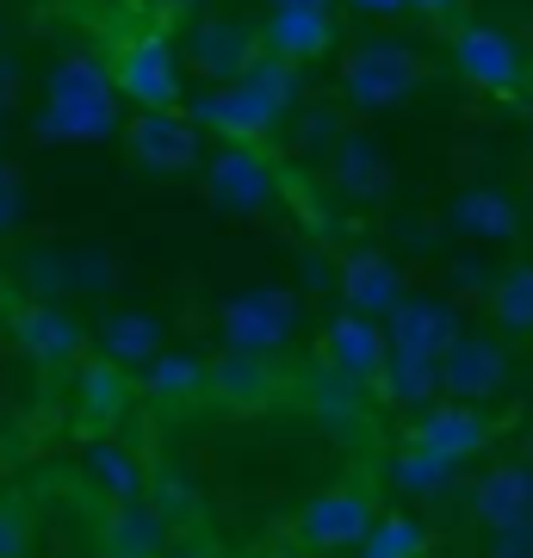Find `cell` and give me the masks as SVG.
<instances>
[{"instance_id":"obj_1","label":"cell","mask_w":533,"mask_h":558,"mask_svg":"<svg viewBox=\"0 0 533 558\" xmlns=\"http://www.w3.org/2000/svg\"><path fill=\"white\" fill-rule=\"evenodd\" d=\"M298 94H304L298 62L261 57L242 81L205 87L193 100V119H198V131H211V137H223V143H261L274 124H286L298 112Z\"/></svg>"},{"instance_id":"obj_2","label":"cell","mask_w":533,"mask_h":558,"mask_svg":"<svg viewBox=\"0 0 533 558\" xmlns=\"http://www.w3.org/2000/svg\"><path fill=\"white\" fill-rule=\"evenodd\" d=\"M435 75L428 57L403 38H360L348 57H341V100L354 106V112H391L403 106L422 87V81Z\"/></svg>"},{"instance_id":"obj_3","label":"cell","mask_w":533,"mask_h":558,"mask_svg":"<svg viewBox=\"0 0 533 558\" xmlns=\"http://www.w3.org/2000/svg\"><path fill=\"white\" fill-rule=\"evenodd\" d=\"M298 317H304V304H298L292 286H249L237 299L218 311V336L230 354H261L274 360L286 341L298 336Z\"/></svg>"},{"instance_id":"obj_4","label":"cell","mask_w":533,"mask_h":558,"mask_svg":"<svg viewBox=\"0 0 533 558\" xmlns=\"http://www.w3.org/2000/svg\"><path fill=\"white\" fill-rule=\"evenodd\" d=\"M180 62H186V50L168 44V32H137V38L119 44L112 75H119V94L137 106V112H180V100H186Z\"/></svg>"},{"instance_id":"obj_5","label":"cell","mask_w":533,"mask_h":558,"mask_svg":"<svg viewBox=\"0 0 533 558\" xmlns=\"http://www.w3.org/2000/svg\"><path fill=\"white\" fill-rule=\"evenodd\" d=\"M198 174H205V205L218 218H255V211H267L279 199V168L255 143H223V149H211V161Z\"/></svg>"},{"instance_id":"obj_6","label":"cell","mask_w":533,"mask_h":558,"mask_svg":"<svg viewBox=\"0 0 533 558\" xmlns=\"http://www.w3.org/2000/svg\"><path fill=\"white\" fill-rule=\"evenodd\" d=\"M124 149L143 174H193V168L211 161L193 112H137L124 124Z\"/></svg>"},{"instance_id":"obj_7","label":"cell","mask_w":533,"mask_h":558,"mask_svg":"<svg viewBox=\"0 0 533 558\" xmlns=\"http://www.w3.org/2000/svg\"><path fill=\"white\" fill-rule=\"evenodd\" d=\"M453 69L477 94H514L528 87V50L502 25H459L453 32Z\"/></svg>"},{"instance_id":"obj_8","label":"cell","mask_w":533,"mask_h":558,"mask_svg":"<svg viewBox=\"0 0 533 558\" xmlns=\"http://www.w3.org/2000/svg\"><path fill=\"white\" fill-rule=\"evenodd\" d=\"M373 497L360 484H336V490H316L304 509H298V539L316 546V553H354L360 539L373 534Z\"/></svg>"},{"instance_id":"obj_9","label":"cell","mask_w":533,"mask_h":558,"mask_svg":"<svg viewBox=\"0 0 533 558\" xmlns=\"http://www.w3.org/2000/svg\"><path fill=\"white\" fill-rule=\"evenodd\" d=\"M267 57L286 62H316L336 50V0H267V20H261Z\"/></svg>"},{"instance_id":"obj_10","label":"cell","mask_w":533,"mask_h":558,"mask_svg":"<svg viewBox=\"0 0 533 558\" xmlns=\"http://www.w3.org/2000/svg\"><path fill=\"white\" fill-rule=\"evenodd\" d=\"M180 50H186V69H193V75H205L218 87V81L249 75V69L267 57V38H261V25H242V20H198Z\"/></svg>"},{"instance_id":"obj_11","label":"cell","mask_w":533,"mask_h":558,"mask_svg":"<svg viewBox=\"0 0 533 558\" xmlns=\"http://www.w3.org/2000/svg\"><path fill=\"white\" fill-rule=\"evenodd\" d=\"M336 299H341V311H360V317L385 323L410 292H403V274H397V260L385 248H348V260L336 267Z\"/></svg>"},{"instance_id":"obj_12","label":"cell","mask_w":533,"mask_h":558,"mask_svg":"<svg viewBox=\"0 0 533 558\" xmlns=\"http://www.w3.org/2000/svg\"><path fill=\"white\" fill-rule=\"evenodd\" d=\"M472 521L484 534H509L533 521V459H496L472 484Z\"/></svg>"},{"instance_id":"obj_13","label":"cell","mask_w":533,"mask_h":558,"mask_svg":"<svg viewBox=\"0 0 533 558\" xmlns=\"http://www.w3.org/2000/svg\"><path fill=\"white\" fill-rule=\"evenodd\" d=\"M323 354L336 366L341 379L354 385H373L385 379V360H391V336H385V323L378 317H360V311H341L329 329H323Z\"/></svg>"},{"instance_id":"obj_14","label":"cell","mask_w":533,"mask_h":558,"mask_svg":"<svg viewBox=\"0 0 533 558\" xmlns=\"http://www.w3.org/2000/svg\"><path fill=\"white\" fill-rule=\"evenodd\" d=\"M440 379H447V398H465V403H484L496 398L502 385H509V348L496 336H465L447 348V360H440Z\"/></svg>"},{"instance_id":"obj_15","label":"cell","mask_w":533,"mask_h":558,"mask_svg":"<svg viewBox=\"0 0 533 558\" xmlns=\"http://www.w3.org/2000/svg\"><path fill=\"white\" fill-rule=\"evenodd\" d=\"M13 336H20L25 360H38V366H81V354H87V329L50 299L25 304L13 317Z\"/></svg>"},{"instance_id":"obj_16","label":"cell","mask_w":533,"mask_h":558,"mask_svg":"<svg viewBox=\"0 0 533 558\" xmlns=\"http://www.w3.org/2000/svg\"><path fill=\"white\" fill-rule=\"evenodd\" d=\"M410 440H422V447H435V453H447V459H477L484 447H490V416L477 410V403H465V398H440V403H428L422 416H415V435Z\"/></svg>"},{"instance_id":"obj_17","label":"cell","mask_w":533,"mask_h":558,"mask_svg":"<svg viewBox=\"0 0 533 558\" xmlns=\"http://www.w3.org/2000/svg\"><path fill=\"white\" fill-rule=\"evenodd\" d=\"M385 336H391V348H415V354L447 360V348H453L465 329H459L453 304H440V299H403L391 317H385Z\"/></svg>"},{"instance_id":"obj_18","label":"cell","mask_w":533,"mask_h":558,"mask_svg":"<svg viewBox=\"0 0 533 558\" xmlns=\"http://www.w3.org/2000/svg\"><path fill=\"white\" fill-rule=\"evenodd\" d=\"M329 174L360 205H378L391 193V161H385V149L373 137H360V131H341V143L329 149Z\"/></svg>"},{"instance_id":"obj_19","label":"cell","mask_w":533,"mask_h":558,"mask_svg":"<svg viewBox=\"0 0 533 558\" xmlns=\"http://www.w3.org/2000/svg\"><path fill=\"white\" fill-rule=\"evenodd\" d=\"M447 223L472 242H514L521 205H514L502 186H465V193H453V205H447Z\"/></svg>"},{"instance_id":"obj_20","label":"cell","mask_w":533,"mask_h":558,"mask_svg":"<svg viewBox=\"0 0 533 558\" xmlns=\"http://www.w3.org/2000/svg\"><path fill=\"white\" fill-rule=\"evenodd\" d=\"M119 131L112 100H44L38 106V137L44 143H99Z\"/></svg>"},{"instance_id":"obj_21","label":"cell","mask_w":533,"mask_h":558,"mask_svg":"<svg viewBox=\"0 0 533 558\" xmlns=\"http://www.w3.org/2000/svg\"><path fill=\"white\" fill-rule=\"evenodd\" d=\"M385 398L397 403V410H428V403H440V391H447V379H440V360L435 354H415V348H391V360H385Z\"/></svg>"},{"instance_id":"obj_22","label":"cell","mask_w":533,"mask_h":558,"mask_svg":"<svg viewBox=\"0 0 533 558\" xmlns=\"http://www.w3.org/2000/svg\"><path fill=\"white\" fill-rule=\"evenodd\" d=\"M99 354L119 360V366H149L156 354H168V341H161V323L149 311H112V317L99 323Z\"/></svg>"},{"instance_id":"obj_23","label":"cell","mask_w":533,"mask_h":558,"mask_svg":"<svg viewBox=\"0 0 533 558\" xmlns=\"http://www.w3.org/2000/svg\"><path fill=\"white\" fill-rule=\"evenodd\" d=\"M112 94H119L112 62L87 57V50L57 57V62H50V75H44V100H112Z\"/></svg>"},{"instance_id":"obj_24","label":"cell","mask_w":533,"mask_h":558,"mask_svg":"<svg viewBox=\"0 0 533 558\" xmlns=\"http://www.w3.org/2000/svg\"><path fill=\"white\" fill-rule=\"evenodd\" d=\"M106 546H131V553H156L168 546V515H161L156 497H124L112 502V515H106Z\"/></svg>"},{"instance_id":"obj_25","label":"cell","mask_w":533,"mask_h":558,"mask_svg":"<svg viewBox=\"0 0 533 558\" xmlns=\"http://www.w3.org/2000/svg\"><path fill=\"white\" fill-rule=\"evenodd\" d=\"M143 385H149V398H161V403L205 398V391H211V360L168 348V354H156L149 366H143Z\"/></svg>"},{"instance_id":"obj_26","label":"cell","mask_w":533,"mask_h":558,"mask_svg":"<svg viewBox=\"0 0 533 558\" xmlns=\"http://www.w3.org/2000/svg\"><path fill=\"white\" fill-rule=\"evenodd\" d=\"M453 478H459V459L435 453V447H422V440H410V447L391 459V484L403 497H447Z\"/></svg>"},{"instance_id":"obj_27","label":"cell","mask_w":533,"mask_h":558,"mask_svg":"<svg viewBox=\"0 0 533 558\" xmlns=\"http://www.w3.org/2000/svg\"><path fill=\"white\" fill-rule=\"evenodd\" d=\"M490 317L502 336H533V260H514L490 279Z\"/></svg>"},{"instance_id":"obj_28","label":"cell","mask_w":533,"mask_h":558,"mask_svg":"<svg viewBox=\"0 0 533 558\" xmlns=\"http://www.w3.org/2000/svg\"><path fill=\"white\" fill-rule=\"evenodd\" d=\"M267 391H274V360L230 354V348H223V360H211V398H223V403H261Z\"/></svg>"},{"instance_id":"obj_29","label":"cell","mask_w":533,"mask_h":558,"mask_svg":"<svg viewBox=\"0 0 533 558\" xmlns=\"http://www.w3.org/2000/svg\"><path fill=\"white\" fill-rule=\"evenodd\" d=\"M87 478H94L112 502L143 497V465L131 459V447H119L112 435H94V440H87Z\"/></svg>"},{"instance_id":"obj_30","label":"cell","mask_w":533,"mask_h":558,"mask_svg":"<svg viewBox=\"0 0 533 558\" xmlns=\"http://www.w3.org/2000/svg\"><path fill=\"white\" fill-rule=\"evenodd\" d=\"M81 398H87V416L94 422H119L124 403H131V385H124L119 360H81Z\"/></svg>"},{"instance_id":"obj_31","label":"cell","mask_w":533,"mask_h":558,"mask_svg":"<svg viewBox=\"0 0 533 558\" xmlns=\"http://www.w3.org/2000/svg\"><path fill=\"white\" fill-rule=\"evenodd\" d=\"M360 558H428V527L415 515H378L373 534L354 546Z\"/></svg>"},{"instance_id":"obj_32","label":"cell","mask_w":533,"mask_h":558,"mask_svg":"<svg viewBox=\"0 0 533 558\" xmlns=\"http://www.w3.org/2000/svg\"><path fill=\"white\" fill-rule=\"evenodd\" d=\"M25 223V174L0 156V236H13Z\"/></svg>"},{"instance_id":"obj_33","label":"cell","mask_w":533,"mask_h":558,"mask_svg":"<svg viewBox=\"0 0 533 558\" xmlns=\"http://www.w3.org/2000/svg\"><path fill=\"white\" fill-rule=\"evenodd\" d=\"M32 546V515L25 502H0V558H25Z\"/></svg>"},{"instance_id":"obj_34","label":"cell","mask_w":533,"mask_h":558,"mask_svg":"<svg viewBox=\"0 0 533 558\" xmlns=\"http://www.w3.org/2000/svg\"><path fill=\"white\" fill-rule=\"evenodd\" d=\"M484 558H533V521L528 527H509V534H490Z\"/></svg>"},{"instance_id":"obj_35","label":"cell","mask_w":533,"mask_h":558,"mask_svg":"<svg viewBox=\"0 0 533 558\" xmlns=\"http://www.w3.org/2000/svg\"><path fill=\"white\" fill-rule=\"evenodd\" d=\"M156 502H161V515H168V521L193 509V502H186V484H180V478H168V472L156 478Z\"/></svg>"},{"instance_id":"obj_36","label":"cell","mask_w":533,"mask_h":558,"mask_svg":"<svg viewBox=\"0 0 533 558\" xmlns=\"http://www.w3.org/2000/svg\"><path fill=\"white\" fill-rule=\"evenodd\" d=\"M410 13H422L428 25H453L465 13V0H410Z\"/></svg>"},{"instance_id":"obj_37","label":"cell","mask_w":533,"mask_h":558,"mask_svg":"<svg viewBox=\"0 0 533 558\" xmlns=\"http://www.w3.org/2000/svg\"><path fill=\"white\" fill-rule=\"evenodd\" d=\"M360 20H397V13H410V0H348Z\"/></svg>"},{"instance_id":"obj_38","label":"cell","mask_w":533,"mask_h":558,"mask_svg":"<svg viewBox=\"0 0 533 558\" xmlns=\"http://www.w3.org/2000/svg\"><path fill=\"white\" fill-rule=\"evenodd\" d=\"M453 286H484V267H477V260H459V267H453Z\"/></svg>"},{"instance_id":"obj_39","label":"cell","mask_w":533,"mask_h":558,"mask_svg":"<svg viewBox=\"0 0 533 558\" xmlns=\"http://www.w3.org/2000/svg\"><path fill=\"white\" fill-rule=\"evenodd\" d=\"M304 279H311V286H323V279H329V267H323V255H304Z\"/></svg>"},{"instance_id":"obj_40","label":"cell","mask_w":533,"mask_h":558,"mask_svg":"<svg viewBox=\"0 0 533 558\" xmlns=\"http://www.w3.org/2000/svg\"><path fill=\"white\" fill-rule=\"evenodd\" d=\"M149 7H156V13H193L198 0H149Z\"/></svg>"},{"instance_id":"obj_41","label":"cell","mask_w":533,"mask_h":558,"mask_svg":"<svg viewBox=\"0 0 533 558\" xmlns=\"http://www.w3.org/2000/svg\"><path fill=\"white\" fill-rule=\"evenodd\" d=\"M106 558H156V553H131V546H106Z\"/></svg>"},{"instance_id":"obj_42","label":"cell","mask_w":533,"mask_h":558,"mask_svg":"<svg viewBox=\"0 0 533 558\" xmlns=\"http://www.w3.org/2000/svg\"><path fill=\"white\" fill-rule=\"evenodd\" d=\"M0 112H7V69H0Z\"/></svg>"},{"instance_id":"obj_43","label":"cell","mask_w":533,"mask_h":558,"mask_svg":"<svg viewBox=\"0 0 533 558\" xmlns=\"http://www.w3.org/2000/svg\"><path fill=\"white\" fill-rule=\"evenodd\" d=\"M528 459H533V428H528Z\"/></svg>"}]
</instances>
